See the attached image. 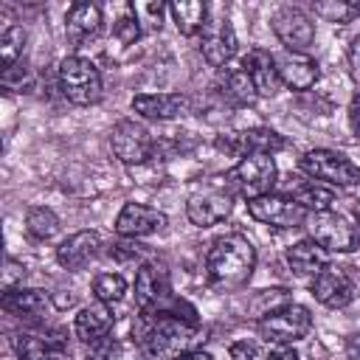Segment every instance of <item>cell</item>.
<instances>
[{
    "label": "cell",
    "instance_id": "obj_1",
    "mask_svg": "<svg viewBox=\"0 0 360 360\" xmlns=\"http://www.w3.org/2000/svg\"><path fill=\"white\" fill-rule=\"evenodd\" d=\"M132 338L146 360H172L183 352H191L197 326L169 312H141L132 323Z\"/></svg>",
    "mask_w": 360,
    "mask_h": 360
},
{
    "label": "cell",
    "instance_id": "obj_2",
    "mask_svg": "<svg viewBox=\"0 0 360 360\" xmlns=\"http://www.w3.org/2000/svg\"><path fill=\"white\" fill-rule=\"evenodd\" d=\"M256 267V248L242 233L217 236L205 256V273L214 287H242Z\"/></svg>",
    "mask_w": 360,
    "mask_h": 360
},
{
    "label": "cell",
    "instance_id": "obj_3",
    "mask_svg": "<svg viewBox=\"0 0 360 360\" xmlns=\"http://www.w3.org/2000/svg\"><path fill=\"white\" fill-rule=\"evenodd\" d=\"M59 90L70 104H79V107L98 104L104 93L101 73L84 56H65L59 62Z\"/></svg>",
    "mask_w": 360,
    "mask_h": 360
},
{
    "label": "cell",
    "instance_id": "obj_4",
    "mask_svg": "<svg viewBox=\"0 0 360 360\" xmlns=\"http://www.w3.org/2000/svg\"><path fill=\"white\" fill-rule=\"evenodd\" d=\"M276 177H278V169H276L270 155H248L233 169L225 172L228 188L245 200H256L262 194H270V188L276 186Z\"/></svg>",
    "mask_w": 360,
    "mask_h": 360
},
{
    "label": "cell",
    "instance_id": "obj_5",
    "mask_svg": "<svg viewBox=\"0 0 360 360\" xmlns=\"http://www.w3.org/2000/svg\"><path fill=\"white\" fill-rule=\"evenodd\" d=\"M312 329V315L301 304H281L259 318V332L262 338L273 343H295L307 338Z\"/></svg>",
    "mask_w": 360,
    "mask_h": 360
},
{
    "label": "cell",
    "instance_id": "obj_6",
    "mask_svg": "<svg viewBox=\"0 0 360 360\" xmlns=\"http://www.w3.org/2000/svg\"><path fill=\"white\" fill-rule=\"evenodd\" d=\"M301 172L323 180L329 186H357L360 183V166H354L346 155L332 152V149H309L298 160Z\"/></svg>",
    "mask_w": 360,
    "mask_h": 360
},
{
    "label": "cell",
    "instance_id": "obj_7",
    "mask_svg": "<svg viewBox=\"0 0 360 360\" xmlns=\"http://www.w3.org/2000/svg\"><path fill=\"white\" fill-rule=\"evenodd\" d=\"M304 225L309 228V239L318 242L326 253H352L360 242L354 225H349L335 211H312Z\"/></svg>",
    "mask_w": 360,
    "mask_h": 360
},
{
    "label": "cell",
    "instance_id": "obj_8",
    "mask_svg": "<svg viewBox=\"0 0 360 360\" xmlns=\"http://www.w3.org/2000/svg\"><path fill=\"white\" fill-rule=\"evenodd\" d=\"M248 214L256 222L273 225V228H298L307 222L309 211L301 208L295 200L284 197V194H262L256 200H248Z\"/></svg>",
    "mask_w": 360,
    "mask_h": 360
},
{
    "label": "cell",
    "instance_id": "obj_9",
    "mask_svg": "<svg viewBox=\"0 0 360 360\" xmlns=\"http://www.w3.org/2000/svg\"><path fill=\"white\" fill-rule=\"evenodd\" d=\"M110 146H112L115 158L121 163H129V166L146 163L155 152V143H152V135L146 132V127L138 121H129V118L118 121L110 129Z\"/></svg>",
    "mask_w": 360,
    "mask_h": 360
},
{
    "label": "cell",
    "instance_id": "obj_10",
    "mask_svg": "<svg viewBox=\"0 0 360 360\" xmlns=\"http://www.w3.org/2000/svg\"><path fill=\"white\" fill-rule=\"evenodd\" d=\"M200 53L214 68L225 65L236 53V34H233L228 14H214L205 20V25L200 31Z\"/></svg>",
    "mask_w": 360,
    "mask_h": 360
},
{
    "label": "cell",
    "instance_id": "obj_11",
    "mask_svg": "<svg viewBox=\"0 0 360 360\" xmlns=\"http://www.w3.org/2000/svg\"><path fill=\"white\" fill-rule=\"evenodd\" d=\"M309 292L315 295L318 304H323L329 309H343L346 304L354 301V284L346 276V270L338 264H326L318 276H312Z\"/></svg>",
    "mask_w": 360,
    "mask_h": 360
},
{
    "label": "cell",
    "instance_id": "obj_12",
    "mask_svg": "<svg viewBox=\"0 0 360 360\" xmlns=\"http://www.w3.org/2000/svg\"><path fill=\"white\" fill-rule=\"evenodd\" d=\"M273 34L287 45V51H301L304 53V48H309L312 39H315V25L301 8L281 6L273 14Z\"/></svg>",
    "mask_w": 360,
    "mask_h": 360
},
{
    "label": "cell",
    "instance_id": "obj_13",
    "mask_svg": "<svg viewBox=\"0 0 360 360\" xmlns=\"http://www.w3.org/2000/svg\"><path fill=\"white\" fill-rule=\"evenodd\" d=\"M217 146L236 158H248V155H276L287 146V141L270 127H253V129L236 132L225 141H217Z\"/></svg>",
    "mask_w": 360,
    "mask_h": 360
},
{
    "label": "cell",
    "instance_id": "obj_14",
    "mask_svg": "<svg viewBox=\"0 0 360 360\" xmlns=\"http://www.w3.org/2000/svg\"><path fill=\"white\" fill-rule=\"evenodd\" d=\"M172 290H169V278L166 270L155 262L141 264L138 276H135V301L141 312H158L169 304Z\"/></svg>",
    "mask_w": 360,
    "mask_h": 360
},
{
    "label": "cell",
    "instance_id": "obj_15",
    "mask_svg": "<svg viewBox=\"0 0 360 360\" xmlns=\"http://www.w3.org/2000/svg\"><path fill=\"white\" fill-rule=\"evenodd\" d=\"M20 360H65L68 340L62 329H45V332H20L14 340Z\"/></svg>",
    "mask_w": 360,
    "mask_h": 360
},
{
    "label": "cell",
    "instance_id": "obj_16",
    "mask_svg": "<svg viewBox=\"0 0 360 360\" xmlns=\"http://www.w3.org/2000/svg\"><path fill=\"white\" fill-rule=\"evenodd\" d=\"M233 208V197L228 191H219V188H208V191H200L194 197H188L186 202V217L191 219V225L197 228H211L222 219H228Z\"/></svg>",
    "mask_w": 360,
    "mask_h": 360
},
{
    "label": "cell",
    "instance_id": "obj_17",
    "mask_svg": "<svg viewBox=\"0 0 360 360\" xmlns=\"http://www.w3.org/2000/svg\"><path fill=\"white\" fill-rule=\"evenodd\" d=\"M160 228H166V214L158 211V208H149L143 202H127L115 217V231L124 239L149 236Z\"/></svg>",
    "mask_w": 360,
    "mask_h": 360
},
{
    "label": "cell",
    "instance_id": "obj_18",
    "mask_svg": "<svg viewBox=\"0 0 360 360\" xmlns=\"http://www.w3.org/2000/svg\"><path fill=\"white\" fill-rule=\"evenodd\" d=\"M273 62H276L281 84H287L290 90H309L321 76L318 62L301 51H281L273 56Z\"/></svg>",
    "mask_w": 360,
    "mask_h": 360
},
{
    "label": "cell",
    "instance_id": "obj_19",
    "mask_svg": "<svg viewBox=\"0 0 360 360\" xmlns=\"http://www.w3.org/2000/svg\"><path fill=\"white\" fill-rule=\"evenodd\" d=\"M132 110L149 121H169L188 110V98L183 93H141L132 98Z\"/></svg>",
    "mask_w": 360,
    "mask_h": 360
},
{
    "label": "cell",
    "instance_id": "obj_20",
    "mask_svg": "<svg viewBox=\"0 0 360 360\" xmlns=\"http://www.w3.org/2000/svg\"><path fill=\"white\" fill-rule=\"evenodd\" d=\"M98 248H101V239L96 231H76L56 248V259L65 270H82L96 259Z\"/></svg>",
    "mask_w": 360,
    "mask_h": 360
},
{
    "label": "cell",
    "instance_id": "obj_21",
    "mask_svg": "<svg viewBox=\"0 0 360 360\" xmlns=\"http://www.w3.org/2000/svg\"><path fill=\"white\" fill-rule=\"evenodd\" d=\"M242 70L248 73V79L253 82L256 93L259 96H276L278 87H281V79H278V70H276V62L267 51L262 48H253L245 53L242 59Z\"/></svg>",
    "mask_w": 360,
    "mask_h": 360
},
{
    "label": "cell",
    "instance_id": "obj_22",
    "mask_svg": "<svg viewBox=\"0 0 360 360\" xmlns=\"http://www.w3.org/2000/svg\"><path fill=\"white\" fill-rule=\"evenodd\" d=\"M101 28V6L98 3H90V0H82V3H73L65 14V34L73 45H82L84 39L96 37Z\"/></svg>",
    "mask_w": 360,
    "mask_h": 360
},
{
    "label": "cell",
    "instance_id": "obj_23",
    "mask_svg": "<svg viewBox=\"0 0 360 360\" xmlns=\"http://www.w3.org/2000/svg\"><path fill=\"white\" fill-rule=\"evenodd\" d=\"M112 323H115V315H112L110 304L96 301V304H87L84 309H79L73 329H76V338H79V340L93 343V340H98V338H107L110 329H112Z\"/></svg>",
    "mask_w": 360,
    "mask_h": 360
},
{
    "label": "cell",
    "instance_id": "obj_24",
    "mask_svg": "<svg viewBox=\"0 0 360 360\" xmlns=\"http://www.w3.org/2000/svg\"><path fill=\"white\" fill-rule=\"evenodd\" d=\"M290 183H284V197H290V200H295L301 208H307L309 214L312 211H329L332 208V202H335V191L332 188H323V186H318V183H312V180H301V177H287Z\"/></svg>",
    "mask_w": 360,
    "mask_h": 360
},
{
    "label": "cell",
    "instance_id": "obj_25",
    "mask_svg": "<svg viewBox=\"0 0 360 360\" xmlns=\"http://www.w3.org/2000/svg\"><path fill=\"white\" fill-rule=\"evenodd\" d=\"M287 264L298 273V276H318L329 262H326V250L312 242V239H301L295 245H290L287 250Z\"/></svg>",
    "mask_w": 360,
    "mask_h": 360
},
{
    "label": "cell",
    "instance_id": "obj_26",
    "mask_svg": "<svg viewBox=\"0 0 360 360\" xmlns=\"http://www.w3.org/2000/svg\"><path fill=\"white\" fill-rule=\"evenodd\" d=\"M169 14L183 37H194L202 31V25L208 20V6L200 0H174V3H169Z\"/></svg>",
    "mask_w": 360,
    "mask_h": 360
},
{
    "label": "cell",
    "instance_id": "obj_27",
    "mask_svg": "<svg viewBox=\"0 0 360 360\" xmlns=\"http://www.w3.org/2000/svg\"><path fill=\"white\" fill-rule=\"evenodd\" d=\"M3 309L11 312V315H39L42 309H48V295L42 290H22V287H14V290H6L3 292Z\"/></svg>",
    "mask_w": 360,
    "mask_h": 360
},
{
    "label": "cell",
    "instance_id": "obj_28",
    "mask_svg": "<svg viewBox=\"0 0 360 360\" xmlns=\"http://www.w3.org/2000/svg\"><path fill=\"white\" fill-rule=\"evenodd\" d=\"M219 87H222V96H225L231 104H236V107H248V104H253V101L259 98L253 82L248 79V73H245L242 68L225 70L222 79H219Z\"/></svg>",
    "mask_w": 360,
    "mask_h": 360
},
{
    "label": "cell",
    "instance_id": "obj_29",
    "mask_svg": "<svg viewBox=\"0 0 360 360\" xmlns=\"http://www.w3.org/2000/svg\"><path fill=\"white\" fill-rule=\"evenodd\" d=\"M312 11L326 20V22H352L354 17H360V3L357 0H318L312 3Z\"/></svg>",
    "mask_w": 360,
    "mask_h": 360
},
{
    "label": "cell",
    "instance_id": "obj_30",
    "mask_svg": "<svg viewBox=\"0 0 360 360\" xmlns=\"http://www.w3.org/2000/svg\"><path fill=\"white\" fill-rule=\"evenodd\" d=\"M56 228H59V217L51 208H45V205L28 208V214H25V231L34 239H48V236L56 233Z\"/></svg>",
    "mask_w": 360,
    "mask_h": 360
},
{
    "label": "cell",
    "instance_id": "obj_31",
    "mask_svg": "<svg viewBox=\"0 0 360 360\" xmlns=\"http://www.w3.org/2000/svg\"><path fill=\"white\" fill-rule=\"evenodd\" d=\"M22 48H25V28L22 25H8L0 37V62H3V70L14 68L17 59L22 56Z\"/></svg>",
    "mask_w": 360,
    "mask_h": 360
},
{
    "label": "cell",
    "instance_id": "obj_32",
    "mask_svg": "<svg viewBox=\"0 0 360 360\" xmlns=\"http://www.w3.org/2000/svg\"><path fill=\"white\" fill-rule=\"evenodd\" d=\"M124 292H127V281L118 273H98L93 278V295H96V301L115 304V301L124 298Z\"/></svg>",
    "mask_w": 360,
    "mask_h": 360
},
{
    "label": "cell",
    "instance_id": "obj_33",
    "mask_svg": "<svg viewBox=\"0 0 360 360\" xmlns=\"http://www.w3.org/2000/svg\"><path fill=\"white\" fill-rule=\"evenodd\" d=\"M112 37H115L121 45H132V42L141 37V22H138V14H135L132 3L124 6L121 17L112 22Z\"/></svg>",
    "mask_w": 360,
    "mask_h": 360
},
{
    "label": "cell",
    "instance_id": "obj_34",
    "mask_svg": "<svg viewBox=\"0 0 360 360\" xmlns=\"http://www.w3.org/2000/svg\"><path fill=\"white\" fill-rule=\"evenodd\" d=\"M115 354H118V343L110 335L87 343V360H115Z\"/></svg>",
    "mask_w": 360,
    "mask_h": 360
},
{
    "label": "cell",
    "instance_id": "obj_35",
    "mask_svg": "<svg viewBox=\"0 0 360 360\" xmlns=\"http://www.w3.org/2000/svg\"><path fill=\"white\" fill-rule=\"evenodd\" d=\"M141 253H143V248L135 242H115L110 248V259H115V262H135V259H141Z\"/></svg>",
    "mask_w": 360,
    "mask_h": 360
},
{
    "label": "cell",
    "instance_id": "obj_36",
    "mask_svg": "<svg viewBox=\"0 0 360 360\" xmlns=\"http://www.w3.org/2000/svg\"><path fill=\"white\" fill-rule=\"evenodd\" d=\"M256 357H259V346L253 340L231 343V360H256Z\"/></svg>",
    "mask_w": 360,
    "mask_h": 360
},
{
    "label": "cell",
    "instance_id": "obj_37",
    "mask_svg": "<svg viewBox=\"0 0 360 360\" xmlns=\"http://www.w3.org/2000/svg\"><path fill=\"white\" fill-rule=\"evenodd\" d=\"M267 360H298V352L292 349V343H273L267 349Z\"/></svg>",
    "mask_w": 360,
    "mask_h": 360
},
{
    "label": "cell",
    "instance_id": "obj_38",
    "mask_svg": "<svg viewBox=\"0 0 360 360\" xmlns=\"http://www.w3.org/2000/svg\"><path fill=\"white\" fill-rule=\"evenodd\" d=\"M349 124H352L354 135H360V90H354V96L349 101Z\"/></svg>",
    "mask_w": 360,
    "mask_h": 360
},
{
    "label": "cell",
    "instance_id": "obj_39",
    "mask_svg": "<svg viewBox=\"0 0 360 360\" xmlns=\"http://www.w3.org/2000/svg\"><path fill=\"white\" fill-rule=\"evenodd\" d=\"M172 360H214L208 352H200V349H191V352H183V354H177V357H172Z\"/></svg>",
    "mask_w": 360,
    "mask_h": 360
},
{
    "label": "cell",
    "instance_id": "obj_40",
    "mask_svg": "<svg viewBox=\"0 0 360 360\" xmlns=\"http://www.w3.org/2000/svg\"><path fill=\"white\" fill-rule=\"evenodd\" d=\"M346 352H349L352 360H360V335H352V338L346 340Z\"/></svg>",
    "mask_w": 360,
    "mask_h": 360
},
{
    "label": "cell",
    "instance_id": "obj_41",
    "mask_svg": "<svg viewBox=\"0 0 360 360\" xmlns=\"http://www.w3.org/2000/svg\"><path fill=\"white\" fill-rule=\"evenodd\" d=\"M354 217H357V225H360V202L354 205Z\"/></svg>",
    "mask_w": 360,
    "mask_h": 360
}]
</instances>
